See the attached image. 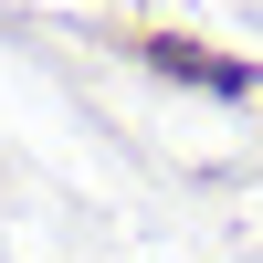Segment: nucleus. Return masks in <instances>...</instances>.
<instances>
[{
	"mask_svg": "<svg viewBox=\"0 0 263 263\" xmlns=\"http://www.w3.org/2000/svg\"><path fill=\"white\" fill-rule=\"evenodd\" d=\"M147 53H158V74H200V84H221V95H253L242 63H211V53H190V42H147Z\"/></svg>",
	"mask_w": 263,
	"mask_h": 263,
	"instance_id": "obj_1",
	"label": "nucleus"
}]
</instances>
